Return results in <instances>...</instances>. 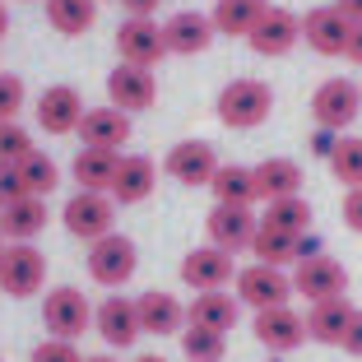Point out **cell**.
<instances>
[{
    "instance_id": "6da1fadb",
    "label": "cell",
    "mask_w": 362,
    "mask_h": 362,
    "mask_svg": "<svg viewBox=\"0 0 362 362\" xmlns=\"http://www.w3.org/2000/svg\"><path fill=\"white\" fill-rule=\"evenodd\" d=\"M274 112V88L265 79H233L218 93V121L233 130H256Z\"/></svg>"
},
{
    "instance_id": "7a4b0ae2",
    "label": "cell",
    "mask_w": 362,
    "mask_h": 362,
    "mask_svg": "<svg viewBox=\"0 0 362 362\" xmlns=\"http://www.w3.org/2000/svg\"><path fill=\"white\" fill-rule=\"evenodd\" d=\"M65 233L79 237V242H98V237L117 233V200L107 191H75L61 209Z\"/></svg>"
},
{
    "instance_id": "3957f363",
    "label": "cell",
    "mask_w": 362,
    "mask_h": 362,
    "mask_svg": "<svg viewBox=\"0 0 362 362\" xmlns=\"http://www.w3.org/2000/svg\"><path fill=\"white\" fill-rule=\"evenodd\" d=\"M139 269V251L126 233H107L98 242H88V279L103 288H121L130 284Z\"/></svg>"
},
{
    "instance_id": "277c9868",
    "label": "cell",
    "mask_w": 362,
    "mask_h": 362,
    "mask_svg": "<svg viewBox=\"0 0 362 362\" xmlns=\"http://www.w3.org/2000/svg\"><path fill=\"white\" fill-rule=\"evenodd\" d=\"M233 288H237V302H242V307L269 311V307H284V302L293 298V274H284V269H274V265H260V260H251L246 269H237Z\"/></svg>"
},
{
    "instance_id": "5b68a950",
    "label": "cell",
    "mask_w": 362,
    "mask_h": 362,
    "mask_svg": "<svg viewBox=\"0 0 362 362\" xmlns=\"http://www.w3.org/2000/svg\"><path fill=\"white\" fill-rule=\"evenodd\" d=\"M311 117H316V126H330V130H349L353 121L362 117V84H353V79H325V84L311 93Z\"/></svg>"
},
{
    "instance_id": "8992f818",
    "label": "cell",
    "mask_w": 362,
    "mask_h": 362,
    "mask_svg": "<svg viewBox=\"0 0 362 362\" xmlns=\"http://www.w3.org/2000/svg\"><path fill=\"white\" fill-rule=\"evenodd\" d=\"M42 325H47L52 339H79V334L93 325V307H88V298L79 288L61 284V288H52L47 302H42Z\"/></svg>"
},
{
    "instance_id": "52a82bcc",
    "label": "cell",
    "mask_w": 362,
    "mask_h": 362,
    "mask_svg": "<svg viewBox=\"0 0 362 362\" xmlns=\"http://www.w3.org/2000/svg\"><path fill=\"white\" fill-rule=\"evenodd\" d=\"M47 284V256L33 242H10L5 260H0V288L10 298H33Z\"/></svg>"
},
{
    "instance_id": "ba28073f",
    "label": "cell",
    "mask_w": 362,
    "mask_h": 362,
    "mask_svg": "<svg viewBox=\"0 0 362 362\" xmlns=\"http://www.w3.org/2000/svg\"><path fill=\"white\" fill-rule=\"evenodd\" d=\"M233 251H218V246H195L181 256V284L195 288V293H223L228 284L237 279Z\"/></svg>"
},
{
    "instance_id": "9c48e42d",
    "label": "cell",
    "mask_w": 362,
    "mask_h": 362,
    "mask_svg": "<svg viewBox=\"0 0 362 362\" xmlns=\"http://www.w3.org/2000/svg\"><path fill=\"white\" fill-rule=\"evenodd\" d=\"M251 52L265 56V61H279V56H288L293 47L302 42V14L284 10V5H269L265 14H260V23L251 28Z\"/></svg>"
},
{
    "instance_id": "30bf717a",
    "label": "cell",
    "mask_w": 362,
    "mask_h": 362,
    "mask_svg": "<svg viewBox=\"0 0 362 362\" xmlns=\"http://www.w3.org/2000/svg\"><path fill=\"white\" fill-rule=\"evenodd\" d=\"M293 293L307 302H330V298H349V274L334 256H307L293 269Z\"/></svg>"
},
{
    "instance_id": "8fae6325",
    "label": "cell",
    "mask_w": 362,
    "mask_h": 362,
    "mask_svg": "<svg viewBox=\"0 0 362 362\" xmlns=\"http://www.w3.org/2000/svg\"><path fill=\"white\" fill-rule=\"evenodd\" d=\"M204 228H209V246L242 256V251H251V242H256L260 218H256V209H242V204H214Z\"/></svg>"
},
{
    "instance_id": "7c38bea8",
    "label": "cell",
    "mask_w": 362,
    "mask_h": 362,
    "mask_svg": "<svg viewBox=\"0 0 362 362\" xmlns=\"http://www.w3.org/2000/svg\"><path fill=\"white\" fill-rule=\"evenodd\" d=\"M218 168H223V163H218L209 139H181V144L168 149V158H163V172H168L172 181H181V186H209Z\"/></svg>"
},
{
    "instance_id": "4fadbf2b",
    "label": "cell",
    "mask_w": 362,
    "mask_h": 362,
    "mask_svg": "<svg viewBox=\"0 0 362 362\" xmlns=\"http://www.w3.org/2000/svg\"><path fill=\"white\" fill-rule=\"evenodd\" d=\"M153 98H158V79H153V70H144V65H126L121 61L117 70L107 75V103L121 107L126 117L149 112Z\"/></svg>"
},
{
    "instance_id": "5bb4252c",
    "label": "cell",
    "mask_w": 362,
    "mask_h": 362,
    "mask_svg": "<svg viewBox=\"0 0 362 362\" xmlns=\"http://www.w3.org/2000/svg\"><path fill=\"white\" fill-rule=\"evenodd\" d=\"M37 126L47 130V135H75L79 121H84V98H79L75 84H47L42 93H37Z\"/></svg>"
},
{
    "instance_id": "9a60e30c",
    "label": "cell",
    "mask_w": 362,
    "mask_h": 362,
    "mask_svg": "<svg viewBox=\"0 0 362 362\" xmlns=\"http://www.w3.org/2000/svg\"><path fill=\"white\" fill-rule=\"evenodd\" d=\"M117 52L126 65H144V70H153V65L168 56V42H163V23L158 19H130L117 28Z\"/></svg>"
},
{
    "instance_id": "2e32d148",
    "label": "cell",
    "mask_w": 362,
    "mask_h": 362,
    "mask_svg": "<svg viewBox=\"0 0 362 362\" xmlns=\"http://www.w3.org/2000/svg\"><path fill=\"white\" fill-rule=\"evenodd\" d=\"M251 330H256V339L265 344L269 353H293V349H302V344H307V316H302V311H293L284 302V307L256 311Z\"/></svg>"
},
{
    "instance_id": "e0dca14e",
    "label": "cell",
    "mask_w": 362,
    "mask_h": 362,
    "mask_svg": "<svg viewBox=\"0 0 362 362\" xmlns=\"http://www.w3.org/2000/svg\"><path fill=\"white\" fill-rule=\"evenodd\" d=\"M349 33H353V23L344 19L339 5H316V10L302 14V42L316 56H344Z\"/></svg>"
},
{
    "instance_id": "ac0fdd59",
    "label": "cell",
    "mask_w": 362,
    "mask_h": 362,
    "mask_svg": "<svg viewBox=\"0 0 362 362\" xmlns=\"http://www.w3.org/2000/svg\"><path fill=\"white\" fill-rule=\"evenodd\" d=\"M218 37L209 14L200 10H177L163 19V42H168V56H200L209 52V42Z\"/></svg>"
},
{
    "instance_id": "d6986e66",
    "label": "cell",
    "mask_w": 362,
    "mask_h": 362,
    "mask_svg": "<svg viewBox=\"0 0 362 362\" xmlns=\"http://www.w3.org/2000/svg\"><path fill=\"white\" fill-rule=\"evenodd\" d=\"M93 330L103 334L107 349H130V344L139 339V311L130 298H121V293H112V298H103L93 307Z\"/></svg>"
},
{
    "instance_id": "ffe728a7",
    "label": "cell",
    "mask_w": 362,
    "mask_h": 362,
    "mask_svg": "<svg viewBox=\"0 0 362 362\" xmlns=\"http://www.w3.org/2000/svg\"><path fill=\"white\" fill-rule=\"evenodd\" d=\"M75 135H79L84 149L121 153V144H130V117L121 112V107H93V112H84V121H79Z\"/></svg>"
},
{
    "instance_id": "44dd1931",
    "label": "cell",
    "mask_w": 362,
    "mask_h": 362,
    "mask_svg": "<svg viewBox=\"0 0 362 362\" xmlns=\"http://www.w3.org/2000/svg\"><path fill=\"white\" fill-rule=\"evenodd\" d=\"M135 311H139V330L144 334H181L186 330V302L177 298V293H163V288H153V293H139L135 298Z\"/></svg>"
},
{
    "instance_id": "7402d4cb",
    "label": "cell",
    "mask_w": 362,
    "mask_h": 362,
    "mask_svg": "<svg viewBox=\"0 0 362 362\" xmlns=\"http://www.w3.org/2000/svg\"><path fill=\"white\" fill-rule=\"evenodd\" d=\"M153 186H158V168H153L149 153H121L117 181H112V200L117 204H139V200L153 195Z\"/></svg>"
},
{
    "instance_id": "603a6c76",
    "label": "cell",
    "mask_w": 362,
    "mask_h": 362,
    "mask_svg": "<svg viewBox=\"0 0 362 362\" xmlns=\"http://www.w3.org/2000/svg\"><path fill=\"white\" fill-rule=\"evenodd\" d=\"M237 316H242L237 293H195V302L186 307V325H195V330H218V334L233 330Z\"/></svg>"
},
{
    "instance_id": "cb8c5ba5",
    "label": "cell",
    "mask_w": 362,
    "mask_h": 362,
    "mask_svg": "<svg viewBox=\"0 0 362 362\" xmlns=\"http://www.w3.org/2000/svg\"><path fill=\"white\" fill-rule=\"evenodd\" d=\"M353 311H358V307H353L349 298L311 302V311H307V339L339 349V344H344V330H349V320H353Z\"/></svg>"
},
{
    "instance_id": "d4e9b609",
    "label": "cell",
    "mask_w": 362,
    "mask_h": 362,
    "mask_svg": "<svg viewBox=\"0 0 362 362\" xmlns=\"http://www.w3.org/2000/svg\"><path fill=\"white\" fill-rule=\"evenodd\" d=\"M214 204H242V209H256L260 186H256V168H242V163H223L209 181Z\"/></svg>"
},
{
    "instance_id": "484cf974",
    "label": "cell",
    "mask_w": 362,
    "mask_h": 362,
    "mask_svg": "<svg viewBox=\"0 0 362 362\" xmlns=\"http://www.w3.org/2000/svg\"><path fill=\"white\" fill-rule=\"evenodd\" d=\"M47 228V200L28 195V200H14L0 209V237L5 242H33V237Z\"/></svg>"
},
{
    "instance_id": "4316f807",
    "label": "cell",
    "mask_w": 362,
    "mask_h": 362,
    "mask_svg": "<svg viewBox=\"0 0 362 362\" xmlns=\"http://www.w3.org/2000/svg\"><path fill=\"white\" fill-rule=\"evenodd\" d=\"M256 186L260 200H284V195H302V168L298 158H265L256 163Z\"/></svg>"
},
{
    "instance_id": "83f0119b",
    "label": "cell",
    "mask_w": 362,
    "mask_h": 362,
    "mask_svg": "<svg viewBox=\"0 0 362 362\" xmlns=\"http://www.w3.org/2000/svg\"><path fill=\"white\" fill-rule=\"evenodd\" d=\"M117 163L121 153L112 149H79L75 153V181H79V191H107L112 195V181H117Z\"/></svg>"
},
{
    "instance_id": "f1b7e54d",
    "label": "cell",
    "mask_w": 362,
    "mask_h": 362,
    "mask_svg": "<svg viewBox=\"0 0 362 362\" xmlns=\"http://www.w3.org/2000/svg\"><path fill=\"white\" fill-rule=\"evenodd\" d=\"M265 10H269V0H218L209 19L223 37H251V28L260 23Z\"/></svg>"
},
{
    "instance_id": "f546056e",
    "label": "cell",
    "mask_w": 362,
    "mask_h": 362,
    "mask_svg": "<svg viewBox=\"0 0 362 362\" xmlns=\"http://www.w3.org/2000/svg\"><path fill=\"white\" fill-rule=\"evenodd\" d=\"M251 256H256L260 265L288 269V265H298V256H302V237H293V233H279V228H265V223H260L256 242H251Z\"/></svg>"
},
{
    "instance_id": "4dcf8cb0",
    "label": "cell",
    "mask_w": 362,
    "mask_h": 362,
    "mask_svg": "<svg viewBox=\"0 0 362 362\" xmlns=\"http://www.w3.org/2000/svg\"><path fill=\"white\" fill-rule=\"evenodd\" d=\"M47 23L65 37H79L98 23V0H47Z\"/></svg>"
},
{
    "instance_id": "1f68e13d",
    "label": "cell",
    "mask_w": 362,
    "mask_h": 362,
    "mask_svg": "<svg viewBox=\"0 0 362 362\" xmlns=\"http://www.w3.org/2000/svg\"><path fill=\"white\" fill-rule=\"evenodd\" d=\"M265 228H279V233H293V237H307L311 228V204L302 200V195H284V200H269L265 218H260Z\"/></svg>"
},
{
    "instance_id": "d6a6232c",
    "label": "cell",
    "mask_w": 362,
    "mask_h": 362,
    "mask_svg": "<svg viewBox=\"0 0 362 362\" xmlns=\"http://www.w3.org/2000/svg\"><path fill=\"white\" fill-rule=\"evenodd\" d=\"M19 172H23V181H28V195H37V200H47V195L61 186V168H56V158H47L42 149H33L28 158H19Z\"/></svg>"
},
{
    "instance_id": "836d02e7",
    "label": "cell",
    "mask_w": 362,
    "mask_h": 362,
    "mask_svg": "<svg viewBox=\"0 0 362 362\" xmlns=\"http://www.w3.org/2000/svg\"><path fill=\"white\" fill-rule=\"evenodd\" d=\"M181 353H186V362H223L228 334H218V330H195V325H186V330H181Z\"/></svg>"
},
{
    "instance_id": "e575fe53",
    "label": "cell",
    "mask_w": 362,
    "mask_h": 362,
    "mask_svg": "<svg viewBox=\"0 0 362 362\" xmlns=\"http://www.w3.org/2000/svg\"><path fill=\"white\" fill-rule=\"evenodd\" d=\"M330 172L334 181H344V186H362V139L358 135H339V149L330 153Z\"/></svg>"
},
{
    "instance_id": "d590c367",
    "label": "cell",
    "mask_w": 362,
    "mask_h": 362,
    "mask_svg": "<svg viewBox=\"0 0 362 362\" xmlns=\"http://www.w3.org/2000/svg\"><path fill=\"white\" fill-rule=\"evenodd\" d=\"M33 153V135L19 121H0V163H19Z\"/></svg>"
},
{
    "instance_id": "8d00e7d4",
    "label": "cell",
    "mask_w": 362,
    "mask_h": 362,
    "mask_svg": "<svg viewBox=\"0 0 362 362\" xmlns=\"http://www.w3.org/2000/svg\"><path fill=\"white\" fill-rule=\"evenodd\" d=\"M23 103H28V88L19 75H0V121H19Z\"/></svg>"
},
{
    "instance_id": "74e56055",
    "label": "cell",
    "mask_w": 362,
    "mask_h": 362,
    "mask_svg": "<svg viewBox=\"0 0 362 362\" xmlns=\"http://www.w3.org/2000/svg\"><path fill=\"white\" fill-rule=\"evenodd\" d=\"M14 200H28V181H23L19 163H0V209Z\"/></svg>"
},
{
    "instance_id": "f35d334b",
    "label": "cell",
    "mask_w": 362,
    "mask_h": 362,
    "mask_svg": "<svg viewBox=\"0 0 362 362\" xmlns=\"http://www.w3.org/2000/svg\"><path fill=\"white\" fill-rule=\"evenodd\" d=\"M28 362H84V353L75 349V339H42Z\"/></svg>"
},
{
    "instance_id": "ab89813d",
    "label": "cell",
    "mask_w": 362,
    "mask_h": 362,
    "mask_svg": "<svg viewBox=\"0 0 362 362\" xmlns=\"http://www.w3.org/2000/svg\"><path fill=\"white\" fill-rule=\"evenodd\" d=\"M307 149L316 153V158H325V163H330V153L339 149V130H330V126H316V130H311V139H307Z\"/></svg>"
},
{
    "instance_id": "60d3db41",
    "label": "cell",
    "mask_w": 362,
    "mask_h": 362,
    "mask_svg": "<svg viewBox=\"0 0 362 362\" xmlns=\"http://www.w3.org/2000/svg\"><path fill=\"white\" fill-rule=\"evenodd\" d=\"M344 228H349V233H362V186H353V191L344 195Z\"/></svg>"
},
{
    "instance_id": "b9f144b4",
    "label": "cell",
    "mask_w": 362,
    "mask_h": 362,
    "mask_svg": "<svg viewBox=\"0 0 362 362\" xmlns=\"http://www.w3.org/2000/svg\"><path fill=\"white\" fill-rule=\"evenodd\" d=\"M349 358H362V307L353 311V320H349V330H344V344H339Z\"/></svg>"
},
{
    "instance_id": "7bdbcfd3",
    "label": "cell",
    "mask_w": 362,
    "mask_h": 362,
    "mask_svg": "<svg viewBox=\"0 0 362 362\" xmlns=\"http://www.w3.org/2000/svg\"><path fill=\"white\" fill-rule=\"evenodd\" d=\"M121 10H126L130 19H153V10H158V0H121Z\"/></svg>"
},
{
    "instance_id": "ee69618b",
    "label": "cell",
    "mask_w": 362,
    "mask_h": 362,
    "mask_svg": "<svg viewBox=\"0 0 362 362\" xmlns=\"http://www.w3.org/2000/svg\"><path fill=\"white\" fill-rule=\"evenodd\" d=\"M344 56H349L353 65H362V23H353V33H349V47H344Z\"/></svg>"
},
{
    "instance_id": "f6af8a7d",
    "label": "cell",
    "mask_w": 362,
    "mask_h": 362,
    "mask_svg": "<svg viewBox=\"0 0 362 362\" xmlns=\"http://www.w3.org/2000/svg\"><path fill=\"white\" fill-rule=\"evenodd\" d=\"M330 5H339L349 23H362V0H330Z\"/></svg>"
},
{
    "instance_id": "bcb514c9",
    "label": "cell",
    "mask_w": 362,
    "mask_h": 362,
    "mask_svg": "<svg viewBox=\"0 0 362 362\" xmlns=\"http://www.w3.org/2000/svg\"><path fill=\"white\" fill-rule=\"evenodd\" d=\"M5 33H10V10L0 5V37H5Z\"/></svg>"
},
{
    "instance_id": "7dc6e473",
    "label": "cell",
    "mask_w": 362,
    "mask_h": 362,
    "mask_svg": "<svg viewBox=\"0 0 362 362\" xmlns=\"http://www.w3.org/2000/svg\"><path fill=\"white\" fill-rule=\"evenodd\" d=\"M135 362H168V358H158V353H139Z\"/></svg>"
},
{
    "instance_id": "c3c4849f",
    "label": "cell",
    "mask_w": 362,
    "mask_h": 362,
    "mask_svg": "<svg viewBox=\"0 0 362 362\" xmlns=\"http://www.w3.org/2000/svg\"><path fill=\"white\" fill-rule=\"evenodd\" d=\"M84 362H117L112 353H98V358H84Z\"/></svg>"
},
{
    "instance_id": "681fc988",
    "label": "cell",
    "mask_w": 362,
    "mask_h": 362,
    "mask_svg": "<svg viewBox=\"0 0 362 362\" xmlns=\"http://www.w3.org/2000/svg\"><path fill=\"white\" fill-rule=\"evenodd\" d=\"M5 246H10V242H5V237H0V260H5Z\"/></svg>"
},
{
    "instance_id": "f907efd6",
    "label": "cell",
    "mask_w": 362,
    "mask_h": 362,
    "mask_svg": "<svg viewBox=\"0 0 362 362\" xmlns=\"http://www.w3.org/2000/svg\"><path fill=\"white\" fill-rule=\"evenodd\" d=\"M269 362H279V358H269Z\"/></svg>"
}]
</instances>
